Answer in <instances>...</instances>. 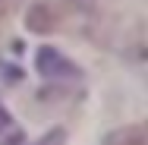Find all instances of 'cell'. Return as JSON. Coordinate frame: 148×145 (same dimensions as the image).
<instances>
[{"mask_svg":"<svg viewBox=\"0 0 148 145\" xmlns=\"http://www.w3.org/2000/svg\"><path fill=\"white\" fill-rule=\"evenodd\" d=\"M35 145H66V133L63 129H51L47 136H41Z\"/></svg>","mask_w":148,"mask_h":145,"instance_id":"cell-3","label":"cell"},{"mask_svg":"<svg viewBox=\"0 0 148 145\" xmlns=\"http://www.w3.org/2000/svg\"><path fill=\"white\" fill-rule=\"evenodd\" d=\"M3 13H6V6H3V3H0V22H3Z\"/></svg>","mask_w":148,"mask_h":145,"instance_id":"cell-5","label":"cell"},{"mask_svg":"<svg viewBox=\"0 0 148 145\" xmlns=\"http://www.w3.org/2000/svg\"><path fill=\"white\" fill-rule=\"evenodd\" d=\"M6 126H10V111H6L3 104H0V133H3Z\"/></svg>","mask_w":148,"mask_h":145,"instance_id":"cell-4","label":"cell"},{"mask_svg":"<svg viewBox=\"0 0 148 145\" xmlns=\"http://www.w3.org/2000/svg\"><path fill=\"white\" fill-rule=\"evenodd\" d=\"M35 63H38V73H41L47 82H54V85H73V82L82 79L79 66H73V63L63 57L60 51H54V47H41Z\"/></svg>","mask_w":148,"mask_h":145,"instance_id":"cell-1","label":"cell"},{"mask_svg":"<svg viewBox=\"0 0 148 145\" xmlns=\"http://www.w3.org/2000/svg\"><path fill=\"white\" fill-rule=\"evenodd\" d=\"M107 145H148L145 142V126H139V123L123 126V129L107 136Z\"/></svg>","mask_w":148,"mask_h":145,"instance_id":"cell-2","label":"cell"}]
</instances>
